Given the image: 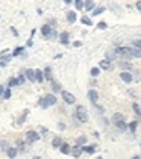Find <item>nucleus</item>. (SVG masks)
<instances>
[{"mask_svg": "<svg viewBox=\"0 0 141 159\" xmlns=\"http://www.w3.org/2000/svg\"><path fill=\"white\" fill-rule=\"evenodd\" d=\"M115 52V55H117V56H121V58H132L131 56V47H117V49H115L114 50Z\"/></svg>", "mask_w": 141, "mask_h": 159, "instance_id": "nucleus-5", "label": "nucleus"}, {"mask_svg": "<svg viewBox=\"0 0 141 159\" xmlns=\"http://www.w3.org/2000/svg\"><path fill=\"white\" fill-rule=\"evenodd\" d=\"M44 79L46 81H53V71H52V67H46L44 68Z\"/></svg>", "mask_w": 141, "mask_h": 159, "instance_id": "nucleus-19", "label": "nucleus"}, {"mask_svg": "<svg viewBox=\"0 0 141 159\" xmlns=\"http://www.w3.org/2000/svg\"><path fill=\"white\" fill-rule=\"evenodd\" d=\"M28 115H29V109H24V111H23V114H21V115L18 117V120H17V123H18V124L21 126V124H23L24 121H26V118H28Z\"/></svg>", "mask_w": 141, "mask_h": 159, "instance_id": "nucleus-24", "label": "nucleus"}, {"mask_svg": "<svg viewBox=\"0 0 141 159\" xmlns=\"http://www.w3.org/2000/svg\"><path fill=\"white\" fill-rule=\"evenodd\" d=\"M8 86H9V88L20 86V83H18V79H17V77H9V81H8Z\"/></svg>", "mask_w": 141, "mask_h": 159, "instance_id": "nucleus-26", "label": "nucleus"}, {"mask_svg": "<svg viewBox=\"0 0 141 159\" xmlns=\"http://www.w3.org/2000/svg\"><path fill=\"white\" fill-rule=\"evenodd\" d=\"M76 144H78V145H84V144H86V136H85V135L79 136L78 139H76Z\"/></svg>", "mask_w": 141, "mask_h": 159, "instance_id": "nucleus-36", "label": "nucleus"}, {"mask_svg": "<svg viewBox=\"0 0 141 159\" xmlns=\"http://www.w3.org/2000/svg\"><path fill=\"white\" fill-rule=\"evenodd\" d=\"M81 23H82L84 26H93V20L89 18L88 15H82V17H81Z\"/></svg>", "mask_w": 141, "mask_h": 159, "instance_id": "nucleus-30", "label": "nucleus"}, {"mask_svg": "<svg viewBox=\"0 0 141 159\" xmlns=\"http://www.w3.org/2000/svg\"><path fill=\"white\" fill-rule=\"evenodd\" d=\"M99 74H100V68H99V67H93V68H91V76H93V77H97Z\"/></svg>", "mask_w": 141, "mask_h": 159, "instance_id": "nucleus-40", "label": "nucleus"}, {"mask_svg": "<svg viewBox=\"0 0 141 159\" xmlns=\"http://www.w3.org/2000/svg\"><path fill=\"white\" fill-rule=\"evenodd\" d=\"M11 96H12L11 88H9V86H8V88H5V92H3V99H5V100H9V99H11Z\"/></svg>", "mask_w": 141, "mask_h": 159, "instance_id": "nucleus-35", "label": "nucleus"}, {"mask_svg": "<svg viewBox=\"0 0 141 159\" xmlns=\"http://www.w3.org/2000/svg\"><path fill=\"white\" fill-rule=\"evenodd\" d=\"M96 8V3L93 2V0H85V5H84V9L86 11H93Z\"/></svg>", "mask_w": 141, "mask_h": 159, "instance_id": "nucleus-27", "label": "nucleus"}, {"mask_svg": "<svg viewBox=\"0 0 141 159\" xmlns=\"http://www.w3.org/2000/svg\"><path fill=\"white\" fill-rule=\"evenodd\" d=\"M3 92H5V86L0 85V99H3Z\"/></svg>", "mask_w": 141, "mask_h": 159, "instance_id": "nucleus-49", "label": "nucleus"}, {"mask_svg": "<svg viewBox=\"0 0 141 159\" xmlns=\"http://www.w3.org/2000/svg\"><path fill=\"white\" fill-rule=\"evenodd\" d=\"M86 97H88V100H89V102H91V103L94 105V103H97V100H99V92H97L96 89H88Z\"/></svg>", "mask_w": 141, "mask_h": 159, "instance_id": "nucleus-9", "label": "nucleus"}, {"mask_svg": "<svg viewBox=\"0 0 141 159\" xmlns=\"http://www.w3.org/2000/svg\"><path fill=\"white\" fill-rule=\"evenodd\" d=\"M0 18H2V15H0Z\"/></svg>", "mask_w": 141, "mask_h": 159, "instance_id": "nucleus-58", "label": "nucleus"}, {"mask_svg": "<svg viewBox=\"0 0 141 159\" xmlns=\"http://www.w3.org/2000/svg\"><path fill=\"white\" fill-rule=\"evenodd\" d=\"M131 56L132 58H141V49H138V47H131Z\"/></svg>", "mask_w": 141, "mask_h": 159, "instance_id": "nucleus-25", "label": "nucleus"}, {"mask_svg": "<svg viewBox=\"0 0 141 159\" xmlns=\"http://www.w3.org/2000/svg\"><path fill=\"white\" fill-rule=\"evenodd\" d=\"M40 132H41V134H47L49 129H47V127H44V126H41V127H40Z\"/></svg>", "mask_w": 141, "mask_h": 159, "instance_id": "nucleus-51", "label": "nucleus"}, {"mask_svg": "<svg viewBox=\"0 0 141 159\" xmlns=\"http://www.w3.org/2000/svg\"><path fill=\"white\" fill-rule=\"evenodd\" d=\"M58 36H59V33H58V32L53 29L52 32H50V35H49V38H47V39H56Z\"/></svg>", "mask_w": 141, "mask_h": 159, "instance_id": "nucleus-41", "label": "nucleus"}, {"mask_svg": "<svg viewBox=\"0 0 141 159\" xmlns=\"http://www.w3.org/2000/svg\"><path fill=\"white\" fill-rule=\"evenodd\" d=\"M118 67H120L123 71H129V70L132 68V64L127 62V61H120V62H118Z\"/></svg>", "mask_w": 141, "mask_h": 159, "instance_id": "nucleus-22", "label": "nucleus"}, {"mask_svg": "<svg viewBox=\"0 0 141 159\" xmlns=\"http://www.w3.org/2000/svg\"><path fill=\"white\" fill-rule=\"evenodd\" d=\"M24 145H26V141H18L17 142V149H18V152H24Z\"/></svg>", "mask_w": 141, "mask_h": 159, "instance_id": "nucleus-37", "label": "nucleus"}, {"mask_svg": "<svg viewBox=\"0 0 141 159\" xmlns=\"http://www.w3.org/2000/svg\"><path fill=\"white\" fill-rule=\"evenodd\" d=\"M97 29H99V30H105V29H108V23H106V21H100V23L97 24Z\"/></svg>", "mask_w": 141, "mask_h": 159, "instance_id": "nucleus-38", "label": "nucleus"}, {"mask_svg": "<svg viewBox=\"0 0 141 159\" xmlns=\"http://www.w3.org/2000/svg\"><path fill=\"white\" fill-rule=\"evenodd\" d=\"M35 77H36V82L38 83L44 82V71L40 70V68H35Z\"/></svg>", "mask_w": 141, "mask_h": 159, "instance_id": "nucleus-23", "label": "nucleus"}, {"mask_svg": "<svg viewBox=\"0 0 141 159\" xmlns=\"http://www.w3.org/2000/svg\"><path fill=\"white\" fill-rule=\"evenodd\" d=\"M135 8H137V9H138V11L141 12V0H138V2L135 3Z\"/></svg>", "mask_w": 141, "mask_h": 159, "instance_id": "nucleus-52", "label": "nucleus"}, {"mask_svg": "<svg viewBox=\"0 0 141 159\" xmlns=\"http://www.w3.org/2000/svg\"><path fill=\"white\" fill-rule=\"evenodd\" d=\"M56 103H58V99H56V94H53V92L46 94L38 100V106H40L41 109H47V108H50V106H53Z\"/></svg>", "mask_w": 141, "mask_h": 159, "instance_id": "nucleus-1", "label": "nucleus"}, {"mask_svg": "<svg viewBox=\"0 0 141 159\" xmlns=\"http://www.w3.org/2000/svg\"><path fill=\"white\" fill-rule=\"evenodd\" d=\"M112 124L115 126V129L120 130V132H124V130L127 129V124H126L124 120H118V121H115V123H112Z\"/></svg>", "mask_w": 141, "mask_h": 159, "instance_id": "nucleus-15", "label": "nucleus"}, {"mask_svg": "<svg viewBox=\"0 0 141 159\" xmlns=\"http://www.w3.org/2000/svg\"><path fill=\"white\" fill-rule=\"evenodd\" d=\"M59 152L62 155H70L71 153V145H68L67 142H62V145L59 147Z\"/></svg>", "mask_w": 141, "mask_h": 159, "instance_id": "nucleus-20", "label": "nucleus"}, {"mask_svg": "<svg viewBox=\"0 0 141 159\" xmlns=\"http://www.w3.org/2000/svg\"><path fill=\"white\" fill-rule=\"evenodd\" d=\"M61 97H62V100L65 102L67 105H74V103H76V97H74V94H71L70 91L62 89V91H61Z\"/></svg>", "mask_w": 141, "mask_h": 159, "instance_id": "nucleus-3", "label": "nucleus"}, {"mask_svg": "<svg viewBox=\"0 0 141 159\" xmlns=\"http://www.w3.org/2000/svg\"><path fill=\"white\" fill-rule=\"evenodd\" d=\"M0 149H2V150H5V152H6V150L9 149V145H8V142H6V141H0Z\"/></svg>", "mask_w": 141, "mask_h": 159, "instance_id": "nucleus-42", "label": "nucleus"}, {"mask_svg": "<svg viewBox=\"0 0 141 159\" xmlns=\"http://www.w3.org/2000/svg\"><path fill=\"white\" fill-rule=\"evenodd\" d=\"M76 20H78V14H76V11H68L67 12V21L70 24L76 23Z\"/></svg>", "mask_w": 141, "mask_h": 159, "instance_id": "nucleus-17", "label": "nucleus"}, {"mask_svg": "<svg viewBox=\"0 0 141 159\" xmlns=\"http://www.w3.org/2000/svg\"><path fill=\"white\" fill-rule=\"evenodd\" d=\"M41 135H40V132H36V130H29L28 134H26V142L28 144H33L36 141H40Z\"/></svg>", "mask_w": 141, "mask_h": 159, "instance_id": "nucleus-4", "label": "nucleus"}, {"mask_svg": "<svg viewBox=\"0 0 141 159\" xmlns=\"http://www.w3.org/2000/svg\"><path fill=\"white\" fill-rule=\"evenodd\" d=\"M52 30H53L52 26H49V24H43V26H41V35H43V38H46V39H47Z\"/></svg>", "mask_w": 141, "mask_h": 159, "instance_id": "nucleus-14", "label": "nucleus"}, {"mask_svg": "<svg viewBox=\"0 0 141 159\" xmlns=\"http://www.w3.org/2000/svg\"><path fill=\"white\" fill-rule=\"evenodd\" d=\"M0 55H8V49H3L2 52H0Z\"/></svg>", "mask_w": 141, "mask_h": 159, "instance_id": "nucleus-54", "label": "nucleus"}, {"mask_svg": "<svg viewBox=\"0 0 141 159\" xmlns=\"http://www.w3.org/2000/svg\"><path fill=\"white\" fill-rule=\"evenodd\" d=\"M47 24H49V26H52V28H53V26H56V20H55V18H50V20L47 21Z\"/></svg>", "mask_w": 141, "mask_h": 159, "instance_id": "nucleus-47", "label": "nucleus"}, {"mask_svg": "<svg viewBox=\"0 0 141 159\" xmlns=\"http://www.w3.org/2000/svg\"><path fill=\"white\" fill-rule=\"evenodd\" d=\"M81 147H82L84 153H88V155H94L96 150H97L96 144H84V145H81Z\"/></svg>", "mask_w": 141, "mask_h": 159, "instance_id": "nucleus-6", "label": "nucleus"}, {"mask_svg": "<svg viewBox=\"0 0 141 159\" xmlns=\"http://www.w3.org/2000/svg\"><path fill=\"white\" fill-rule=\"evenodd\" d=\"M17 79H18V83H20V86H21L24 82L28 81V79H26V74H18V76H17Z\"/></svg>", "mask_w": 141, "mask_h": 159, "instance_id": "nucleus-39", "label": "nucleus"}, {"mask_svg": "<svg viewBox=\"0 0 141 159\" xmlns=\"http://www.w3.org/2000/svg\"><path fill=\"white\" fill-rule=\"evenodd\" d=\"M132 46H134V47H138V49H141V39H134Z\"/></svg>", "mask_w": 141, "mask_h": 159, "instance_id": "nucleus-44", "label": "nucleus"}, {"mask_svg": "<svg viewBox=\"0 0 141 159\" xmlns=\"http://www.w3.org/2000/svg\"><path fill=\"white\" fill-rule=\"evenodd\" d=\"M32 46H33V39L29 38V39H28V43H26V49H29V47H32Z\"/></svg>", "mask_w": 141, "mask_h": 159, "instance_id": "nucleus-48", "label": "nucleus"}, {"mask_svg": "<svg viewBox=\"0 0 141 159\" xmlns=\"http://www.w3.org/2000/svg\"><path fill=\"white\" fill-rule=\"evenodd\" d=\"M132 109H134V112H135L138 117H141V108H140L138 103H132Z\"/></svg>", "mask_w": 141, "mask_h": 159, "instance_id": "nucleus-34", "label": "nucleus"}, {"mask_svg": "<svg viewBox=\"0 0 141 159\" xmlns=\"http://www.w3.org/2000/svg\"><path fill=\"white\" fill-rule=\"evenodd\" d=\"M103 12H105V8L103 6H97V8L93 9V17H97L100 14H103Z\"/></svg>", "mask_w": 141, "mask_h": 159, "instance_id": "nucleus-32", "label": "nucleus"}, {"mask_svg": "<svg viewBox=\"0 0 141 159\" xmlns=\"http://www.w3.org/2000/svg\"><path fill=\"white\" fill-rule=\"evenodd\" d=\"M24 74H26V79L29 82H36V77H35V68H28L26 71H24Z\"/></svg>", "mask_w": 141, "mask_h": 159, "instance_id": "nucleus-13", "label": "nucleus"}, {"mask_svg": "<svg viewBox=\"0 0 141 159\" xmlns=\"http://www.w3.org/2000/svg\"><path fill=\"white\" fill-rule=\"evenodd\" d=\"M9 29H11V32H12V35H14L15 38L18 36V30H17V29L14 28V26H11V28H9Z\"/></svg>", "mask_w": 141, "mask_h": 159, "instance_id": "nucleus-45", "label": "nucleus"}, {"mask_svg": "<svg viewBox=\"0 0 141 159\" xmlns=\"http://www.w3.org/2000/svg\"><path fill=\"white\" fill-rule=\"evenodd\" d=\"M65 127H67V126H65V123H62V121H59V123H58V129H59V130H65Z\"/></svg>", "mask_w": 141, "mask_h": 159, "instance_id": "nucleus-46", "label": "nucleus"}, {"mask_svg": "<svg viewBox=\"0 0 141 159\" xmlns=\"http://www.w3.org/2000/svg\"><path fill=\"white\" fill-rule=\"evenodd\" d=\"M73 47H82V41H74L73 43Z\"/></svg>", "mask_w": 141, "mask_h": 159, "instance_id": "nucleus-50", "label": "nucleus"}, {"mask_svg": "<svg viewBox=\"0 0 141 159\" xmlns=\"http://www.w3.org/2000/svg\"><path fill=\"white\" fill-rule=\"evenodd\" d=\"M26 46H17L14 49V52H12V56L14 58H18V56H26Z\"/></svg>", "mask_w": 141, "mask_h": 159, "instance_id": "nucleus-10", "label": "nucleus"}, {"mask_svg": "<svg viewBox=\"0 0 141 159\" xmlns=\"http://www.w3.org/2000/svg\"><path fill=\"white\" fill-rule=\"evenodd\" d=\"M58 38H59V43H61L62 46H68V43H70V33H68L67 30L61 32Z\"/></svg>", "mask_w": 141, "mask_h": 159, "instance_id": "nucleus-7", "label": "nucleus"}, {"mask_svg": "<svg viewBox=\"0 0 141 159\" xmlns=\"http://www.w3.org/2000/svg\"><path fill=\"white\" fill-rule=\"evenodd\" d=\"M132 159H141V158H140V155H135V156H132Z\"/></svg>", "mask_w": 141, "mask_h": 159, "instance_id": "nucleus-57", "label": "nucleus"}, {"mask_svg": "<svg viewBox=\"0 0 141 159\" xmlns=\"http://www.w3.org/2000/svg\"><path fill=\"white\" fill-rule=\"evenodd\" d=\"M93 106H94V108L97 109V112H99V114H103V112H105V109H103V108H102V106H100V105H97V103H94Z\"/></svg>", "mask_w": 141, "mask_h": 159, "instance_id": "nucleus-43", "label": "nucleus"}, {"mask_svg": "<svg viewBox=\"0 0 141 159\" xmlns=\"http://www.w3.org/2000/svg\"><path fill=\"white\" fill-rule=\"evenodd\" d=\"M61 91H62V85L53 79V81H52V92H53V94H58V92H61Z\"/></svg>", "mask_w": 141, "mask_h": 159, "instance_id": "nucleus-21", "label": "nucleus"}, {"mask_svg": "<svg viewBox=\"0 0 141 159\" xmlns=\"http://www.w3.org/2000/svg\"><path fill=\"white\" fill-rule=\"evenodd\" d=\"M137 127H138V121H131L129 124H127V129H129L131 134H135V132H137Z\"/></svg>", "mask_w": 141, "mask_h": 159, "instance_id": "nucleus-31", "label": "nucleus"}, {"mask_svg": "<svg viewBox=\"0 0 141 159\" xmlns=\"http://www.w3.org/2000/svg\"><path fill=\"white\" fill-rule=\"evenodd\" d=\"M6 155H8L9 159H15L17 155H18V149H17V147H9V149L6 150Z\"/></svg>", "mask_w": 141, "mask_h": 159, "instance_id": "nucleus-18", "label": "nucleus"}, {"mask_svg": "<svg viewBox=\"0 0 141 159\" xmlns=\"http://www.w3.org/2000/svg\"><path fill=\"white\" fill-rule=\"evenodd\" d=\"M118 120H124L123 114H121V112H115V114H112V117H111V123H115V121H118Z\"/></svg>", "mask_w": 141, "mask_h": 159, "instance_id": "nucleus-29", "label": "nucleus"}, {"mask_svg": "<svg viewBox=\"0 0 141 159\" xmlns=\"http://www.w3.org/2000/svg\"><path fill=\"white\" fill-rule=\"evenodd\" d=\"M62 139L59 138V136H55L53 139H52V147H55V149H59L61 147V145H62Z\"/></svg>", "mask_w": 141, "mask_h": 159, "instance_id": "nucleus-28", "label": "nucleus"}, {"mask_svg": "<svg viewBox=\"0 0 141 159\" xmlns=\"http://www.w3.org/2000/svg\"><path fill=\"white\" fill-rule=\"evenodd\" d=\"M35 32H36V30H35V29H32V32H31V38H33V35H35Z\"/></svg>", "mask_w": 141, "mask_h": 159, "instance_id": "nucleus-56", "label": "nucleus"}, {"mask_svg": "<svg viewBox=\"0 0 141 159\" xmlns=\"http://www.w3.org/2000/svg\"><path fill=\"white\" fill-rule=\"evenodd\" d=\"M103 124H105V126L109 124V120H108V118H103Z\"/></svg>", "mask_w": 141, "mask_h": 159, "instance_id": "nucleus-55", "label": "nucleus"}, {"mask_svg": "<svg viewBox=\"0 0 141 159\" xmlns=\"http://www.w3.org/2000/svg\"><path fill=\"white\" fill-rule=\"evenodd\" d=\"M118 76H120V79H121V81H123L124 83H127V85H129V83H132V81H134V76H132L129 71H121Z\"/></svg>", "mask_w": 141, "mask_h": 159, "instance_id": "nucleus-8", "label": "nucleus"}, {"mask_svg": "<svg viewBox=\"0 0 141 159\" xmlns=\"http://www.w3.org/2000/svg\"><path fill=\"white\" fill-rule=\"evenodd\" d=\"M99 68H100V70H105V71L109 70V68H111V61H108L106 58L102 59V61L99 62Z\"/></svg>", "mask_w": 141, "mask_h": 159, "instance_id": "nucleus-16", "label": "nucleus"}, {"mask_svg": "<svg viewBox=\"0 0 141 159\" xmlns=\"http://www.w3.org/2000/svg\"><path fill=\"white\" fill-rule=\"evenodd\" d=\"M84 153V150H82V147H81V145H78V144H76V145H73V147H71V156L73 158H81V155Z\"/></svg>", "mask_w": 141, "mask_h": 159, "instance_id": "nucleus-12", "label": "nucleus"}, {"mask_svg": "<svg viewBox=\"0 0 141 159\" xmlns=\"http://www.w3.org/2000/svg\"><path fill=\"white\" fill-rule=\"evenodd\" d=\"M73 118H74L76 123H81V124L88 123V112H86V109H85V106H78V108L74 109Z\"/></svg>", "mask_w": 141, "mask_h": 159, "instance_id": "nucleus-2", "label": "nucleus"}, {"mask_svg": "<svg viewBox=\"0 0 141 159\" xmlns=\"http://www.w3.org/2000/svg\"><path fill=\"white\" fill-rule=\"evenodd\" d=\"M62 2H64V3H67V5H71V3H74L73 0H62Z\"/></svg>", "mask_w": 141, "mask_h": 159, "instance_id": "nucleus-53", "label": "nucleus"}, {"mask_svg": "<svg viewBox=\"0 0 141 159\" xmlns=\"http://www.w3.org/2000/svg\"><path fill=\"white\" fill-rule=\"evenodd\" d=\"M12 53H8V55H0V67H6V65L12 61Z\"/></svg>", "mask_w": 141, "mask_h": 159, "instance_id": "nucleus-11", "label": "nucleus"}, {"mask_svg": "<svg viewBox=\"0 0 141 159\" xmlns=\"http://www.w3.org/2000/svg\"><path fill=\"white\" fill-rule=\"evenodd\" d=\"M84 5H85V0H74V6H76V9H78V11H82Z\"/></svg>", "mask_w": 141, "mask_h": 159, "instance_id": "nucleus-33", "label": "nucleus"}]
</instances>
